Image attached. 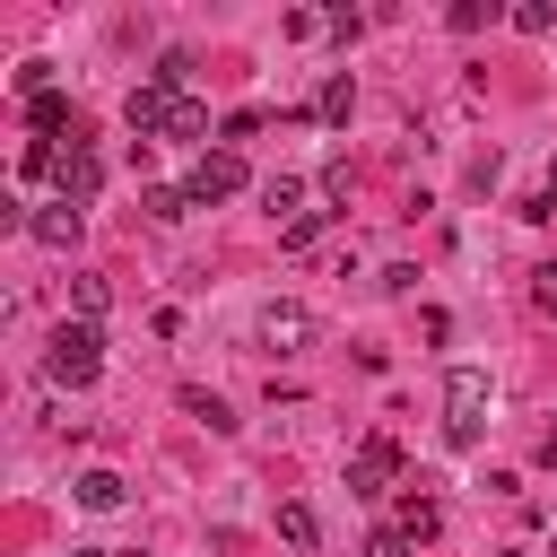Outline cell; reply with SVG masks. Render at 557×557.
<instances>
[{
	"mask_svg": "<svg viewBox=\"0 0 557 557\" xmlns=\"http://www.w3.org/2000/svg\"><path fill=\"white\" fill-rule=\"evenodd\" d=\"M44 374L70 383V392H87V383L104 374V331H96V322H61L52 348H44Z\"/></svg>",
	"mask_w": 557,
	"mask_h": 557,
	"instance_id": "cell-1",
	"label": "cell"
},
{
	"mask_svg": "<svg viewBox=\"0 0 557 557\" xmlns=\"http://www.w3.org/2000/svg\"><path fill=\"white\" fill-rule=\"evenodd\" d=\"M479 426H487V374H479V366H453V374H444V444L470 453Z\"/></svg>",
	"mask_w": 557,
	"mask_h": 557,
	"instance_id": "cell-2",
	"label": "cell"
},
{
	"mask_svg": "<svg viewBox=\"0 0 557 557\" xmlns=\"http://www.w3.org/2000/svg\"><path fill=\"white\" fill-rule=\"evenodd\" d=\"M252 174H244V157L235 148H200V165L183 174V191H191V209H209V200H235Z\"/></svg>",
	"mask_w": 557,
	"mask_h": 557,
	"instance_id": "cell-3",
	"label": "cell"
},
{
	"mask_svg": "<svg viewBox=\"0 0 557 557\" xmlns=\"http://www.w3.org/2000/svg\"><path fill=\"white\" fill-rule=\"evenodd\" d=\"M400 479V444L392 435H366L357 453H348V496H383Z\"/></svg>",
	"mask_w": 557,
	"mask_h": 557,
	"instance_id": "cell-4",
	"label": "cell"
},
{
	"mask_svg": "<svg viewBox=\"0 0 557 557\" xmlns=\"http://www.w3.org/2000/svg\"><path fill=\"white\" fill-rule=\"evenodd\" d=\"M52 183H61V200H78V209H87V200H96V183H104V157L70 139V148H61V165H52Z\"/></svg>",
	"mask_w": 557,
	"mask_h": 557,
	"instance_id": "cell-5",
	"label": "cell"
},
{
	"mask_svg": "<svg viewBox=\"0 0 557 557\" xmlns=\"http://www.w3.org/2000/svg\"><path fill=\"white\" fill-rule=\"evenodd\" d=\"M305 339H313V313H305V305H287V296H278V305H261V348L296 357Z\"/></svg>",
	"mask_w": 557,
	"mask_h": 557,
	"instance_id": "cell-6",
	"label": "cell"
},
{
	"mask_svg": "<svg viewBox=\"0 0 557 557\" xmlns=\"http://www.w3.org/2000/svg\"><path fill=\"white\" fill-rule=\"evenodd\" d=\"M78 226H87V209H78V200H52V209H35V218H26V235H35V244H52V252H70V244H78Z\"/></svg>",
	"mask_w": 557,
	"mask_h": 557,
	"instance_id": "cell-7",
	"label": "cell"
},
{
	"mask_svg": "<svg viewBox=\"0 0 557 557\" xmlns=\"http://www.w3.org/2000/svg\"><path fill=\"white\" fill-rule=\"evenodd\" d=\"M122 113H131V131H139V139H157V131H165V113H174V87H157V78H139Z\"/></svg>",
	"mask_w": 557,
	"mask_h": 557,
	"instance_id": "cell-8",
	"label": "cell"
},
{
	"mask_svg": "<svg viewBox=\"0 0 557 557\" xmlns=\"http://www.w3.org/2000/svg\"><path fill=\"white\" fill-rule=\"evenodd\" d=\"M70 496H78L87 513H113L131 487H122V470H78V479H70Z\"/></svg>",
	"mask_w": 557,
	"mask_h": 557,
	"instance_id": "cell-9",
	"label": "cell"
},
{
	"mask_svg": "<svg viewBox=\"0 0 557 557\" xmlns=\"http://www.w3.org/2000/svg\"><path fill=\"white\" fill-rule=\"evenodd\" d=\"M261 209H270L278 226H296V218H313V209H305V183H296V174H270V183H261Z\"/></svg>",
	"mask_w": 557,
	"mask_h": 557,
	"instance_id": "cell-10",
	"label": "cell"
},
{
	"mask_svg": "<svg viewBox=\"0 0 557 557\" xmlns=\"http://www.w3.org/2000/svg\"><path fill=\"white\" fill-rule=\"evenodd\" d=\"M348 113H357V78H348V70H331V78H322V96H313V122H348Z\"/></svg>",
	"mask_w": 557,
	"mask_h": 557,
	"instance_id": "cell-11",
	"label": "cell"
},
{
	"mask_svg": "<svg viewBox=\"0 0 557 557\" xmlns=\"http://www.w3.org/2000/svg\"><path fill=\"white\" fill-rule=\"evenodd\" d=\"M157 139H183V148H191V139H209V104H200V96H174V113H165V131H157Z\"/></svg>",
	"mask_w": 557,
	"mask_h": 557,
	"instance_id": "cell-12",
	"label": "cell"
},
{
	"mask_svg": "<svg viewBox=\"0 0 557 557\" xmlns=\"http://www.w3.org/2000/svg\"><path fill=\"white\" fill-rule=\"evenodd\" d=\"M278 540H287L296 557H313V548H322V522H313V505H278Z\"/></svg>",
	"mask_w": 557,
	"mask_h": 557,
	"instance_id": "cell-13",
	"label": "cell"
},
{
	"mask_svg": "<svg viewBox=\"0 0 557 557\" xmlns=\"http://www.w3.org/2000/svg\"><path fill=\"white\" fill-rule=\"evenodd\" d=\"M139 209H148L157 226H174V218H191V191H183V183H148V200H139Z\"/></svg>",
	"mask_w": 557,
	"mask_h": 557,
	"instance_id": "cell-14",
	"label": "cell"
},
{
	"mask_svg": "<svg viewBox=\"0 0 557 557\" xmlns=\"http://www.w3.org/2000/svg\"><path fill=\"white\" fill-rule=\"evenodd\" d=\"M183 409H191V418H200L209 435H226V426H235V409H226L218 392H200V383H183Z\"/></svg>",
	"mask_w": 557,
	"mask_h": 557,
	"instance_id": "cell-15",
	"label": "cell"
},
{
	"mask_svg": "<svg viewBox=\"0 0 557 557\" xmlns=\"http://www.w3.org/2000/svg\"><path fill=\"white\" fill-rule=\"evenodd\" d=\"M26 113H35V131L52 139V131L70 122V96H61V87H35V96H26Z\"/></svg>",
	"mask_w": 557,
	"mask_h": 557,
	"instance_id": "cell-16",
	"label": "cell"
},
{
	"mask_svg": "<svg viewBox=\"0 0 557 557\" xmlns=\"http://www.w3.org/2000/svg\"><path fill=\"white\" fill-rule=\"evenodd\" d=\"M70 305H78V322H96V313L113 305V278H96V270H87V278H70Z\"/></svg>",
	"mask_w": 557,
	"mask_h": 557,
	"instance_id": "cell-17",
	"label": "cell"
},
{
	"mask_svg": "<svg viewBox=\"0 0 557 557\" xmlns=\"http://www.w3.org/2000/svg\"><path fill=\"white\" fill-rule=\"evenodd\" d=\"M392 522H400V531H409V540H435V531H444V513H435V505H426V496H409V505H400V513H392Z\"/></svg>",
	"mask_w": 557,
	"mask_h": 557,
	"instance_id": "cell-18",
	"label": "cell"
},
{
	"mask_svg": "<svg viewBox=\"0 0 557 557\" xmlns=\"http://www.w3.org/2000/svg\"><path fill=\"white\" fill-rule=\"evenodd\" d=\"M409 548H418V540H409V531H400V522H383V531H374V540H366V557H409Z\"/></svg>",
	"mask_w": 557,
	"mask_h": 557,
	"instance_id": "cell-19",
	"label": "cell"
},
{
	"mask_svg": "<svg viewBox=\"0 0 557 557\" xmlns=\"http://www.w3.org/2000/svg\"><path fill=\"white\" fill-rule=\"evenodd\" d=\"M513 26H522V35H548V26H557V9H548V0H522V9H513Z\"/></svg>",
	"mask_w": 557,
	"mask_h": 557,
	"instance_id": "cell-20",
	"label": "cell"
},
{
	"mask_svg": "<svg viewBox=\"0 0 557 557\" xmlns=\"http://www.w3.org/2000/svg\"><path fill=\"white\" fill-rule=\"evenodd\" d=\"M487 17H496V0H487V9H479V0H461V9H453V35H479Z\"/></svg>",
	"mask_w": 557,
	"mask_h": 557,
	"instance_id": "cell-21",
	"label": "cell"
},
{
	"mask_svg": "<svg viewBox=\"0 0 557 557\" xmlns=\"http://www.w3.org/2000/svg\"><path fill=\"white\" fill-rule=\"evenodd\" d=\"M313 235H322V209H313V218H296V226H278V244H287V252H305Z\"/></svg>",
	"mask_w": 557,
	"mask_h": 557,
	"instance_id": "cell-22",
	"label": "cell"
},
{
	"mask_svg": "<svg viewBox=\"0 0 557 557\" xmlns=\"http://www.w3.org/2000/svg\"><path fill=\"white\" fill-rule=\"evenodd\" d=\"M531 305H540V313H557V261H548V270H531Z\"/></svg>",
	"mask_w": 557,
	"mask_h": 557,
	"instance_id": "cell-23",
	"label": "cell"
},
{
	"mask_svg": "<svg viewBox=\"0 0 557 557\" xmlns=\"http://www.w3.org/2000/svg\"><path fill=\"white\" fill-rule=\"evenodd\" d=\"M540 461H557V426H548V435H540Z\"/></svg>",
	"mask_w": 557,
	"mask_h": 557,
	"instance_id": "cell-24",
	"label": "cell"
},
{
	"mask_svg": "<svg viewBox=\"0 0 557 557\" xmlns=\"http://www.w3.org/2000/svg\"><path fill=\"white\" fill-rule=\"evenodd\" d=\"M540 191H548V200H557V157H548V183H540Z\"/></svg>",
	"mask_w": 557,
	"mask_h": 557,
	"instance_id": "cell-25",
	"label": "cell"
},
{
	"mask_svg": "<svg viewBox=\"0 0 557 557\" xmlns=\"http://www.w3.org/2000/svg\"><path fill=\"white\" fill-rule=\"evenodd\" d=\"M70 557H122V548H70Z\"/></svg>",
	"mask_w": 557,
	"mask_h": 557,
	"instance_id": "cell-26",
	"label": "cell"
},
{
	"mask_svg": "<svg viewBox=\"0 0 557 557\" xmlns=\"http://www.w3.org/2000/svg\"><path fill=\"white\" fill-rule=\"evenodd\" d=\"M496 557H531V548H496Z\"/></svg>",
	"mask_w": 557,
	"mask_h": 557,
	"instance_id": "cell-27",
	"label": "cell"
}]
</instances>
